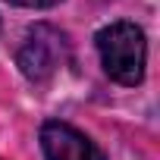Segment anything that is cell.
<instances>
[{
    "label": "cell",
    "instance_id": "cell-1",
    "mask_svg": "<svg viewBox=\"0 0 160 160\" xmlns=\"http://www.w3.org/2000/svg\"><path fill=\"white\" fill-rule=\"evenodd\" d=\"M98 50L104 72L119 85H138L144 78V32L135 22H110L98 32Z\"/></svg>",
    "mask_w": 160,
    "mask_h": 160
},
{
    "label": "cell",
    "instance_id": "cell-2",
    "mask_svg": "<svg viewBox=\"0 0 160 160\" xmlns=\"http://www.w3.org/2000/svg\"><path fill=\"white\" fill-rule=\"evenodd\" d=\"M69 57V41L63 32H57L53 25H35L22 47H19V69L25 78H32V82H47V78L66 63Z\"/></svg>",
    "mask_w": 160,
    "mask_h": 160
},
{
    "label": "cell",
    "instance_id": "cell-3",
    "mask_svg": "<svg viewBox=\"0 0 160 160\" xmlns=\"http://www.w3.org/2000/svg\"><path fill=\"white\" fill-rule=\"evenodd\" d=\"M41 148L47 160H101L98 148L78 129L66 122H44L41 129Z\"/></svg>",
    "mask_w": 160,
    "mask_h": 160
},
{
    "label": "cell",
    "instance_id": "cell-4",
    "mask_svg": "<svg viewBox=\"0 0 160 160\" xmlns=\"http://www.w3.org/2000/svg\"><path fill=\"white\" fill-rule=\"evenodd\" d=\"M16 7H28V10H47V7H57L60 0H10Z\"/></svg>",
    "mask_w": 160,
    "mask_h": 160
}]
</instances>
